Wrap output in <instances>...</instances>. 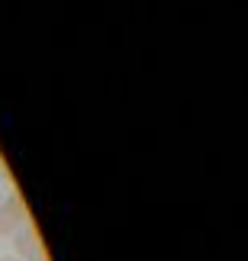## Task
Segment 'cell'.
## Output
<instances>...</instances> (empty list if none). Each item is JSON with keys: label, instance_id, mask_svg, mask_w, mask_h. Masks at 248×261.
I'll use <instances>...</instances> for the list:
<instances>
[{"label": "cell", "instance_id": "obj_2", "mask_svg": "<svg viewBox=\"0 0 248 261\" xmlns=\"http://www.w3.org/2000/svg\"><path fill=\"white\" fill-rule=\"evenodd\" d=\"M16 255H19V261H45V248L33 229L16 232Z\"/></svg>", "mask_w": 248, "mask_h": 261}, {"label": "cell", "instance_id": "obj_1", "mask_svg": "<svg viewBox=\"0 0 248 261\" xmlns=\"http://www.w3.org/2000/svg\"><path fill=\"white\" fill-rule=\"evenodd\" d=\"M23 223H26V203L19 194H10L0 203V236H13Z\"/></svg>", "mask_w": 248, "mask_h": 261}, {"label": "cell", "instance_id": "obj_3", "mask_svg": "<svg viewBox=\"0 0 248 261\" xmlns=\"http://www.w3.org/2000/svg\"><path fill=\"white\" fill-rule=\"evenodd\" d=\"M0 261H19V258H0Z\"/></svg>", "mask_w": 248, "mask_h": 261}]
</instances>
